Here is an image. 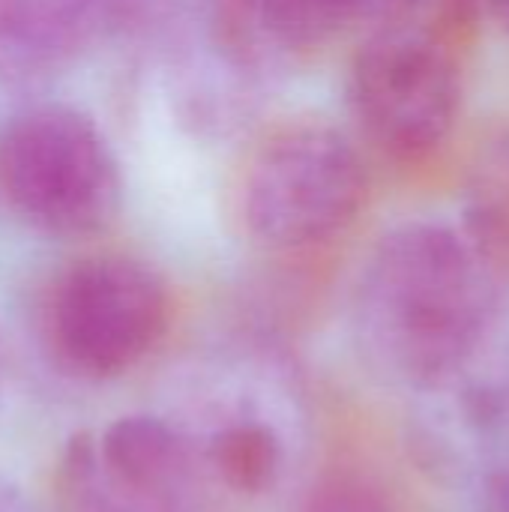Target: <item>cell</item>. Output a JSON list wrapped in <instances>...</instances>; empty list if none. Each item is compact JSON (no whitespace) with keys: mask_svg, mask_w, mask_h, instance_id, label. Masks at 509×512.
<instances>
[{"mask_svg":"<svg viewBox=\"0 0 509 512\" xmlns=\"http://www.w3.org/2000/svg\"><path fill=\"white\" fill-rule=\"evenodd\" d=\"M462 231L498 279H509V129L474 159L462 195Z\"/></svg>","mask_w":509,"mask_h":512,"instance_id":"cell-9","label":"cell"},{"mask_svg":"<svg viewBox=\"0 0 509 512\" xmlns=\"http://www.w3.org/2000/svg\"><path fill=\"white\" fill-rule=\"evenodd\" d=\"M150 0H0V78L45 84L135 30Z\"/></svg>","mask_w":509,"mask_h":512,"instance_id":"cell-6","label":"cell"},{"mask_svg":"<svg viewBox=\"0 0 509 512\" xmlns=\"http://www.w3.org/2000/svg\"><path fill=\"white\" fill-rule=\"evenodd\" d=\"M0 198L33 231L81 240L123 207V171L99 123L81 108L42 102L0 129Z\"/></svg>","mask_w":509,"mask_h":512,"instance_id":"cell-3","label":"cell"},{"mask_svg":"<svg viewBox=\"0 0 509 512\" xmlns=\"http://www.w3.org/2000/svg\"><path fill=\"white\" fill-rule=\"evenodd\" d=\"M309 512H390L387 498L363 480H333L315 498Z\"/></svg>","mask_w":509,"mask_h":512,"instance_id":"cell-11","label":"cell"},{"mask_svg":"<svg viewBox=\"0 0 509 512\" xmlns=\"http://www.w3.org/2000/svg\"><path fill=\"white\" fill-rule=\"evenodd\" d=\"M468 15L408 0L384 12L348 69L360 132L396 162H423L444 147L462 114L465 75L456 27Z\"/></svg>","mask_w":509,"mask_h":512,"instance_id":"cell-2","label":"cell"},{"mask_svg":"<svg viewBox=\"0 0 509 512\" xmlns=\"http://www.w3.org/2000/svg\"><path fill=\"white\" fill-rule=\"evenodd\" d=\"M84 441L96 468L135 498L168 507L186 483V444L159 417L129 414Z\"/></svg>","mask_w":509,"mask_h":512,"instance_id":"cell-8","label":"cell"},{"mask_svg":"<svg viewBox=\"0 0 509 512\" xmlns=\"http://www.w3.org/2000/svg\"><path fill=\"white\" fill-rule=\"evenodd\" d=\"M447 3L456 6L459 12H465L468 18L486 15V18L498 21L504 30H509V0H447Z\"/></svg>","mask_w":509,"mask_h":512,"instance_id":"cell-12","label":"cell"},{"mask_svg":"<svg viewBox=\"0 0 509 512\" xmlns=\"http://www.w3.org/2000/svg\"><path fill=\"white\" fill-rule=\"evenodd\" d=\"M6 378H9V363H6V342H3V333H0V402H3V393H6Z\"/></svg>","mask_w":509,"mask_h":512,"instance_id":"cell-13","label":"cell"},{"mask_svg":"<svg viewBox=\"0 0 509 512\" xmlns=\"http://www.w3.org/2000/svg\"><path fill=\"white\" fill-rule=\"evenodd\" d=\"M369 198L357 144L327 120H288L252 150L240 216L255 243L303 252L345 234Z\"/></svg>","mask_w":509,"mask_h":512,"instance_id":"cell-4","label":"cell"},{"mask_svg":"<svg viewBox=\"0 0 509 512\" xmlns=\"http://www.w3.org/2000/svg\"><path fill=\"white\" fill-rule=\"evenodd\" d=\"M399 0H234L240 57H300L318 51Z\"/></svg>","mask_w":509,"mask_h":512,"instance_id":"cell-7","label":"cell"},{"mask_svg":"<svg viewBox=\"0 0 509 512\" xmlns=\"http://www.w3.org/2000/svg\"><path fill=\"white\" fill-rule=\"evenodd\" d=\"M498 306V276L462 228L405 222L366 258L354 324L369 360L396 381L432 387L480 348Z\"/></svg>","mask_w":509,"mask_h":512,"instance_id":"cell-1","label":"cell"},{"mask_svg":"<svg viewBox=\"0 0 509 512\" xmlns=\"http://www.w3.org/2000/svg\"><path fill=\"white\" fill-rule=\"evenodd\" d=\"M282 450L276 435L261 423H237L210 441V465L234 492H264L279 474Z\"/></svg>","mask_w":509,"mask_h":512,"instance_id":"cell-10","label":"cell"},{"mask_svg":"<svg viewBox=\"0 0 509 512\" xmlns=\"http://www.w3.org/2000/svg\"><path fill=\"white\" fill-rule=\"evenodd\" d=\"M171 324V294L147 261L93 252L60 267L39 300L48 357L75 378L111 381L156 351Z\"/></svg>","mask_w":509,"mask_h":512,"instance_id":"cell-5","label":"cell"}]
</instances>
